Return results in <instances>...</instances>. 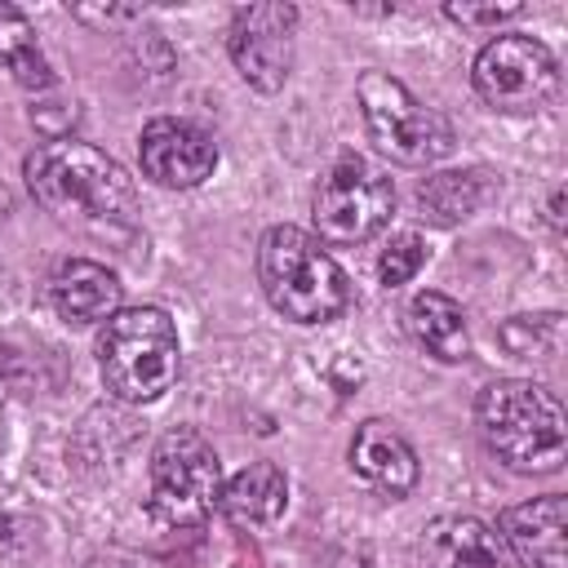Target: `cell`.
<instances>
[{
  "label": "cell",
  "instance_id": "obj_13",
  "mask_svg": "<svg viewBox=\"0 0 568 568\" xmlns=\"http://www.w3.org/2000/svg\"><path fill=\"white\" fill-rule=\"evenodd\" d=\"M351 466L364 484H373L386 497H408L417 488V453L395 422L368 417L351 439Z\"/></svg>",
  "mask_w": 568,
  "mask_h": 568
},
{
  "label": "cell",
  "instance_id": "obj_10",
  "mask_svg": "<svg viewBox=\"0 0 568 568\" xmlns=\"http://www.w3.org/2000/svg\"><path fill=\"white\" fill-rule=\"evenodd\" d=\"M138 160H142V173H146L155 186L191 191V186H200V182L213 173L217 146H213L209 133H200V129L186 124V120H151V124L142 129Z\"/></svg>",
  "mask_w": 568,
  "mask_h": 568
},
{
  "label": "cell",
  "instance_id": "obj_20",
  "mask_svg": "<svg viewBox=\"0 0 568 568\" xmlns=\"http://www.w3.org/2000/svg\"><path fill=\"white\" fill-rule=\"evenodd\" d=\"M422 262H426L422 235H417V231H399V235L386 240V248H382V257H377V280H382L386 288L408 284V280L422 271Z\"/></svg>",
  "mask_w": 568,
  "mask_h": 568
},
{
  "label": "cell",
  "instance_id": "obj_15",
  "mask_svg": "<svg viewBox=\"0 0 568 568\" xmlns=\"http://www.w3.org/2000/svg\"><path fill=\"white\" fill-rule=\"evenodd\" d=\"M284 501H288V479L275 462H248L240 475H231L222 484V515L231 524H275L284 515Z\"/></svg>",
  "mask_w": 568,
  "mask_h": 568
},
{
  "label": "cell",
  "instance_id": "obj_2",
  "mask_svg": "<svg viewBox=\"0 0 568 568\" xmlns=\"http://www.w3.org/2000/svg\"><path fill=\"white\" fill-rule=\"evenodd\" d=\"M27 186L58 217L133 222L138 213L133 178L98 146L71 138H53L49 146L27 155Z\"/></svg>",
  "mask_w": 568,
  "mask_h": 568
},
{
  "label": "cell",
  "instance_id": "obj_7",
  "mask_svg": "<svg viewBox=\"0 0 568 568\" xmlns=\"http://www.w3.org/2000/svg\"><path fill=\"white\" fill-rule=\"evenodd\" d=\"M222 497V462L200 430H169L151 453V510L164 524H200Z\"/></svg>",
  "mask_w": 568,
  "mask_h": 568
},
{
  "label": "cell",
  "instance_id": "obj_5",
  "mask_svg": "<svg viewBox=\"0 0 568 568\" xmlns=\"http://www.w3.org/2000/svg\"><path fill=\"white\" fill-rule=\"evenodd\" d=\"M355 102L373 146L395 164H435L453 151V124L426 102H417L395 75L364 71L355 80Z\"/></svg>",
  "mask_w": 568,
  "mask_h": 568
},
{
  "label": "cell",
  "instance_id": "obj_18",
  "mask_svg": "<svg viewBox=\"0 0 568 568\" xmlns=\"http://www.w3.org/2000/svg\"><path fill=\"white\" fill-rule=\"evenodd\" d=\"M0 67H9L27 89H53V71L36 44L31 22L4 0H0Z\"/></svg>",
  "mask_w": 568,
  "mask_h": 568
},
{
  "label": "cell",
  "instance_id": "obj_6",
  "mask_svg": "<svg viewBox=\"0 0 568 568\" xmlns=\"http://www.w3.org/2000/svg\"><path fill=\"white\" fill-rule=\"evenodd\" d=\"M390 213H395L390 178L359 155L337 160L320 178L311 200V217L324 244H364L390 222Z\"/></svg>",
  "mask_w": 568,
  "mask_h": 568
},
{
  "label": "cell",
  "instance_id": "obj_16",
  "mask_svg": "<svg viewBox=\"0 0 568 568\" xmlns=\"http://www.w3.org/2000/svg\"><path fill=\"white\" fill-rule=\"evenodd\" d=\"M404 324L413 333V342L422 351H430L435 359L444 364H457L470 355V337H466V315L462 306L448 297V293H435V288H422L408 311H404Z\"/></svg>",
  "mask_w": 568,
  "mask_h": 568
},
{
  "label": "cell",
  "instance_id": "obj_22",
  "mask_svg": "<svg viewBox=\"0 0 568 568\" xmlns=\"http://www.w3.org/2000/svg\"><path fill=\"white\" fill-rule=\"evenodd\" d=\"M444 13L453 18V22H462V27H497V22H506V18H515L519 13V4L515 0H506V4H444Z\"/></svg>",
  "mask_w": 568,
  "mask_h": 568
},
{
  "label": "cell",
  "instance_id": "obj_9",
  "mask_svg": "<svg viewBox=\"0 0 568 568\" xmlns=\"http://www.w3.org/2000/svg\"><path fill=\"white\" fill-rule=\"evenodd\" d=\"M293 36H297V9L293 4H244L231 18L226 31V49L235 71L244 75V84H253L257 93H275L284 89L288 71H293Z\"/></svg>",
  "mask_w": 568,
  "mask_h": 568
},
{
  "label": "cell",
  "instance_id": "obj_23",
  "mask_svg": "<svg viewBox=\"0 0 568 568\" xmlns=\"http://www.w3.org/2000/svg\"><path fill=\"white\" fill-rule=\"evenodd\" d=\"M75 18H84V22H129V18H142V9L138 4H106V9L75 4Z\"/></svg>",
  "mask_w": 568,
  "mask_h": 568
},
{
  "label": "cell",
  "instance_id": "obj_3",
  "mask_svg": "<svg viewBox=\"0 0 568 568\" xmlns=\"http://www.w3.org/2000/svg\"><path fill=\"white\" fill-rule=\"evenodd\" d=\"M257 280L266 302L293 324H328L346 311V271L297 226H271L257 244Z\"/></svg>",
  "mask_w": 568,
  "mask_h": 568
},
{
  "label": "cell",
  "instance_id": "obj_8",
  "mask_svg": "<svg viewBox=\"0 0 568 568\" xmlns=\"http://www.w3.org/2000/svg\"><path fill=\"white\" fill-rule=\"evenodd\" d=\"M475 93L506 115H532L541 111L559 89L555 53L532 36H497L475 58Z\"/></svg>",
  "mask_w": 568,
  "mask_h": 568
},
{
  "label": "cell",
  "instance_id": "obj_21",
  "mask_svg": "<svg viewBox=\"0 0 568 568\" xmlns=\"http://www.w3.org/2000/svg\"><path fill=\"white\" fill-rule=\"evenodd\" d=\"M36 555V537L18 515L0 510V568H27Z\"/></svg>",
  "mask_w": 568,
  "mask_h": 568
},
{
  "label": "cell",
  "instance_id": "obj_19",
  "mask_svg": "<svg viewBox=\"0 0 568 568\" xmlns=\"http://www.w3.org/2000/svg\"><path fill=\"white\" fill-rule=\"evenodd\" d=\"M559 342V315H515L501 328V346L519 359H532L541 351H555Z\"/></svg>",
  "mask_w": 568,
  "mask_h": 568
},
{
  "label": "cell",
  "instance_id": "obj_11",
  "mask_svg": "<svg viewBox=\"0 0 568 568\" xmlns=\"http://www.w3.org/2000/svg\"><path fill=\"white\" fill-rule=\"evenodd\" d=\"M501 541L519 568H564L568 564V501L559 493L532 497L501 515Z\"/></svg>",
  "mask_w": 568,
  "mask_h": 568
},
{
  "label": "cell",
  "instance_id": "obj_12",
  "mask_svg": "<svg viewBox=\"0 0 568 568\" xmlns=\"http://www.w3.org/2000/svg\"><path fill=\"white\" fill-rule=\"evenodd\" d=\"M422 555L430 568H519L497 528L475 515H439L422 532Z\"/></svg>",
  "mask_w": 568,
  "mask_h": 568
},
{
  "label": "cell",
  "instance_id": "obj_4",
  "mask_svg": "<svg viewBox=\"0 0 568 568\" xmlns=\"http://www.w3.org/2000/svg\"><path fill=\"white\" fill-rule=\"evenodd\" d=\"M102 386L124 404L160 399L178 377V328L160 306L115 311L98 337Z\"/></svg>",
  "mask_w": 568,
  "mask_h": 568
},
{
  "label": "cell",
  "instance_id": "obj_1",
  "mask_svg": "<svg viewBox=\"0 0 568 568\" xmlns=\"http://www.w3.org/2000/svg\"><path fill=\"white\" fill-rule=\"evenodd\" d=\"M475 422L488 453L519 475H550L568 453V417L564 404L524 377L488 382L475 399Z\"/></svg>",
  "mask_w": 568,
  "mask_h": 568
},
{
  "label": "cell",
  "instance_id": "obj_14",
  "mask_svg": "<svg viewBox=\"0 0 568 568\" xmlns=\"http://www.w3.org/2000/svg\"><path fill=\"white\" fill-rule=\"evenodd\" d=\"M49 302L67 324H98L120 311V280L89 257L62 262L49 280Z\"/></svg>",
  "mask_w": 568,
  "mask_h": 568
},
{
  "label": "cell",
  "instance_id": "obj_17",
  "mask_svg": "<svg viewBox=\"0 0 568 568\" xmlns=\"http://www.w3.org/2000/svg\"><path fill=\"white\" fill-rule=\"evenodd\" d=\"M484 173H435L417 186V204L435 226H457L484 204Z\"/></svg>",
  "mask_w": 568,
  "mask_h": 568
}]
</instances>
